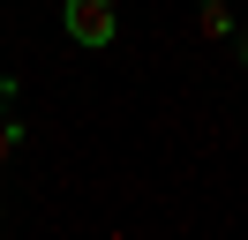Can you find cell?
Returning <instances> with one entry per match:
<instances>
[{
  "instance_id": "1",
  "label": "cell",
  "mask_w": 248,
  "mask_h": 240,
  "mask_svg": "<svg viewBox=\"0 0 248 240\" xmlns=\"http://www.w3.org/2000/svg\"><path fill=\"white\" fill-rule=\"evenodd\" d=\"M61 23L76 45H113V0H61Z\"/></svg>"
},
{
  "instance_id": "2",
  "label": "cell",
  "mask_w": 248,
  "mask_h": 240,
  "mask_svg": "<svg viewBox=\"0 0 248 240\" xmlns=\"http://www.w3.org/2000/svg\"><path fill=\"white\" fill-rule=\"evenodd\" d=\"M196 30H203L211 45H226V38H233V8H226V0H196Z\"/></svg>"
},
{
  "instance_id": "3",
  "label": "cell",
  "mask_w": 248,
  "mask_h": 240,
  "mask_svg": "<svg viewBox=\"0 0 248 240\" xmlns=\"http://www.w3.org/2000/svg\"><path fill=\"white\" fill-rule=\"evenodd\" d=\"M16 150H23V120H8V113H0V165L16 158Z\"/></svg>"
},
{
  "instance_id": "4",
  "label": "cell",
  "mask_w": 248,
  "mask_h": 240,
  "mask_svg": "<svg viewBox=\"0 0 248 240\" xmlns=\"http://www.w3.org/2000/svg\"><path fill=\"white\" fill-rule=\"evenodd\" d=\"M233 53H241V68H248V30H241V38H233Z\"/></svg>"
},
{
  "instance_id": "5",
  "label": "cell",
  "mask_w": 248,
  "mask_h": 240,
  "mask_svg": "<svg viewBox=\"0 0 248 240\" xmlns=\"http://www.w3.org/2000/svg\"><path fill=\"white\" fill-rule=\"evenodd\" d=\"M8 98H16V83H8V75H0V105H8Z\"/></svg>"
},
{
  "instance_id": "6",
  "label": "cell",
  "mask_w": 248,
  "mask_h": 240,
  "mask_svg": "<svg viewBox=\"0 0 248 240\" xmlns=\"http://www.w3.org/2000/svg\"><path fill=\"white\" fill-rule=\"evenodd\" d=\"M46 8H61V0H46Z\"/></svg>"
}]
</instances>
